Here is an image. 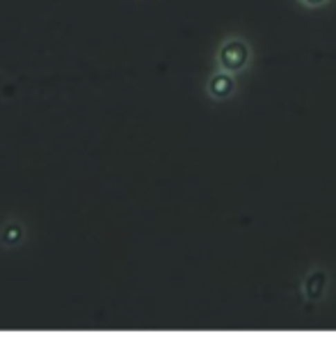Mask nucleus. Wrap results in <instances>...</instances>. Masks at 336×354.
<instances>
[{
  "label": "nucleus",
  "mask_w": 336,
  "mask_h": 354,
  "mask_svg": "<svg viewBox=\"0 0 336 354\" xmlns=\"http://www.w3.org/2000/svg\"><path fill=\"white\" fill-rule=\"evenodd\" d=\"M24 238H26L24 224L17 220H10L0 227V245L3 247H19L24 243Z\"/></svg>",
  "instance_id": "4"
},
{
  "label": "nucleus",
  "mask_w": 336,
  "mask_h": 354,
  "mask_svg": "<svg viewBox=\"0 0 336 354\" xmlns=\"http://www.w3.org/2000/svg\"><path fill=\"white\" fill-rule=\"evenodd\" d=\"M330 3H334V0H297V5L304 7V10H325Z\"/></svg>",
  "instance_id": "5"
},
{
  "label": "nucleus",
  "mask_w": 336,
  "mask_h": 354,
  "mask_svg": "<svg viewBox=\"0 0 336 354\" xmlns=\"http://www.w3.org/2000/svg\"><path fill=\"white\" fill-rule=\"evenodd\" d=\"M254 64V50L252 44L241 32H229L222 37V41L215 48V69L229 71L234 76L248 73Z\"/></svg>",
  "instance_id": "1"
},
{
  "label": "nucleus",
  "mask_w": 336,
  "mask_h": 354,
  "mask_svg": "<svg viewBox=\"0 0 336 354\" xmlns=\"http://www.w3.org/2000/svg\"><path fill=\"white\" fill-rule=\"evenodd\" d=\"M327 286H330V277L323 268H311L307 277L302 281V295L307 302L311 304H318L325 299V292H327Z\"/></svg>",
  "instance_id": "3"
},
{
  "label": "nucleus",
  "mask_w": 336,
  "mask_h": 354,
  "mask_svg": "<svg viewBox=\"0 0 336 354\" xmlns=\"http://www.w3.org/2000/svg\"><path fill=\"white\" fill-rule=\"evenodd\" d=\"M238 76L229 71H222V69H215L211 76L206 78V85H204V92L206 96L211 99L213 103H224V101H231L236 96V89H238Z\"/></svg>",
  "instance_id": "2"
}]
</instances>
